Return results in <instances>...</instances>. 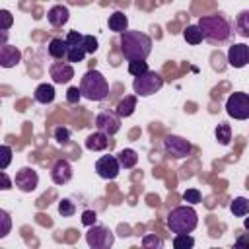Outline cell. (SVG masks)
<instances>
[{
	"mask_svg": "<svg viewBox=\"0 0 249 249\" xmlns=\"http://www.w3.org/2000/svg\"><path fill=\"white\" fill-rule=\"evenodd\" d=\"M121 53L126 60H146L152 53V39L138 29H126L121 33Z\"/></svg>",
	"mask_w": 249,
	"mask_h": 249,
	"instance_id": "1",
	"label": "cell"
},
{
	"mask_svg": "<svg viewBox=\"0 0 249 249\" xmlns=\"http://www.w3.org/2000/svg\"><path fill=\"white\" fill-rule=\"evenodd\" d=\"M202 31V37L210 43H226L231 35V23L224 14H210L202 16L196 23Z\"/></svg>",
	"mask_w": 249,
	"mask_h": 249,
	"instance_id": "2",
	"label": "cell"
},
{
	"mask_svg": "<svg viewBox=\"0 0 249 249\" xmlns=\"http://www.w3.org/2000/svg\"><path fill=\"white\" fill-rule=\"evenodd\" d=\"M80 89L82 95L89 101H103L109 95V82L107 78L97 72V70H89L84 74L82 82H80Z\"/></svg>",
	"mask_w": 249,
	"mask_h": 249,
	"instance_id": "3",
	"label": "cell"
},
{
	"mask_svg": "<svg viewBox=\"0 0 249 249\" xmlns=\"http://www.w3.org/2000/svg\"><path fill=\"white\" fill-rule=\"evenodd\" d=\"M198 224V214L193 206H177L167 214V228L171 233H191Z\"/></svg>",
	"mask_w": 249,
	"mask_h": 249,
	"instance_id": "4",
	"label": "cell"
},
{
	"mask_svg": "<svg viewBox=\"0 0 249 249\" xmlns=\"http://www.w3.org/2000/svg\"><path fill=\"white\" fill-rule=\"evenodd\" d=\"M161 86H163V78L154 70H148L142 76H136L134 82H132V89H134V93L138 97L154 95L156 91L161 89Z\"/></svg>",
	"mask_w": 249,
	"mask_h": 249,
	"instance_id": "5",
	"label": "cell"
},
{
	"mask_svg": "<svg viewBox=\"0 0 249 249\" xmlns=\"http://www.w3.org/2000/svg\"><path fill=\"white\" fill-rule=\"evenodd\" d=\"M226 113L237 121L249 119V93L245 91H233L226 99Z\"/></svg>",
	"mask_w": 249,
	"mask_h": 249,
	"instance_id": "6",
	"label": "cell"
},
{
	"mask_svg": "<svg viewBox=\"0 0 249 249\" xmlns=\"http://www.w3.org/2000/svg\"><path fill=\"white\" fill-rule=\"evenodd\" d=\"M86 241L91 249H107V247L113 245L115 237H113L111 230H107L105 226L93 224V226H89V230L86 233Z\"/></svg>",
	"mask_w": 249,
	"mask_h": 249,
	"instance_id": "7",
	"label": "cell"
},
{
	"mask_svg": "<svg viewBox=\"0 0 249 249\" xmlns=\"http://www.w3.org/2000/svg\"><path fill=\"white\" fill-rule=\"evenodd\" d=\"M163 148H165L167 156L177 158V160L187 158V156L191 154V144H189V140H185V138H181V136H177V134H169V136H165V140H163Z\"/></svg>",
	"mask_w": 249,
	"mask_h": 249,
	"instance_id": "8",
	"label": "cell"
},
{
	"mask_svg": "<svg viewBox=\"0 0 249 249\" xmlns=\"http://www.w3.org/2000/svg\"><path fill=\"white\" fill-rule=\"evenodd\" d=\"M95 126H97V130L113 136L121 130V117L117 115V111H101L95 117Z\"/></svg>",
	"mask_w": 249,
	"mask_h": 249,
	"instance_id": "9",
	"label": "cell"
},
{
	"mask_svg": "<svg viewBox=\"0 0 249 249\" xmlns=\"http://www.w3.org/2000/svg\"><path fill=\"white\" fill-rule=\"evenodd\" d=\"M14 183H16V187H18L19 191H23V193H33V191L37 189V185H39V175H37V171H35L33 167H21V169L16 173Z\"/></svg>",
	"mask_w": 249,
	"mask_h": 249,
	"instance_id": "10",
	"label": "cell"
},
{
	"mask_svg": "<svg viewBox=\"0 0 249 249\" xmlns=\"http://www.w3.org/2000/svg\"><path fill=\"white\" fill-rule=\"evenodd\" d=\"M95 171L101 179H115L121 171V163L117 156H101L95 161Z\"/></svg>",
	"mask_w": 249,
	"mask_h": 249,
	"instance_id": "11",
	"label": "cell"
},
{
	"mask_svg": "<svg viewBox=\"0 0 249 249\" xmlns=\"http://www.w3.org/2000/svg\"><path fill=\"white\" fill-rule=\"evenodd\" d=\"M228 62L233 68H243L249 64V47L243 43H235L228 49Z\"/></svg>",
	"mask_w": 249,
	"mask_h": 249,
	"instance_id": "12",
	"label": "cell"
},
{
	"mask_svg": "<svg viewBox=\"0 0 249 249\" xmlns=\"http://www.w3.org/2000/svg\"><path fill=\"white\" fill-rule=\"evenodd\" d=\"M49 74L54 84H68L74 78V66L72 62H54L51 64Z\"/></svg>",
	"mask_w": 249,
	"mask_h": 249,
	"instance_id": "13",
	"label": "cell"
},
{
	"mask_svg": "<svg viewBox=\"0 0 249 249\" xmlns=\"http://www.w3.org/2000/svg\"><path fill=\"white\" fill-rule=\"evenodd\" d=\"M72 175H74V171H72L70 161H66V160H56L54 161V165L51 169V179H53L54 185H66L72 179Z\"/></svg>",
	"mask_w": 249,
	"mask_h": 249,
	"instance_id": "14",
	"label": "cell"
},
{
	"mask_svg": "<svg viewBox=\"0 0 249 249\" xmlns=\"http://www.w3.org/2000/svg\"><path fill=\"white\" fill-rule=\"evenodd\" d=\"M21 60V51L14 45H2L0 49V64L2 68H14Z\"/></svg>",
	"mask_w": 249,
	"mask_h": 249,
	"instance_id": "15",
	"label": "cell"
},
{
	"mask_svg": "<svg viewBox=\"0 0 249 249\" xmlns=\"http://www.w3.org/2000/svg\"><path fill=\"white\" fill-rule=\"evenodd\" d=\"M68 18H70V12H68V8L62 6V4H56V6H53V8L47 12V19H49V23H51L53 27H62V25L68 21Z\"/></svg>",
	"mask_w": 249,
	"mask_h": 249,
	"instance_id": "16",
	"label": "cell"
},
{
	"mask_svg": "<svg viewBox=\"0 0 249 249\" xmlns=\"http://www.w3.org/2000/svg\"><path fill=\"white\" fill-rule=\"evenodd\" d=\"M107 146H109V134H105L101 130H97V132H93L86 138V148L91 150V152H101Z\"/></svg>",
	"mask_w": 249,
	"mask_h": 249,
	"instance_id": "17",
	"label": "cell"
},
{
	"mask_svg": "<svg viewBox=\"0 0 249 249\" xmlns=\"http://www.w3.org/2000/svg\"><path fill=\"white\" fill-rule=\"evenodd\" d=\"M68 49H70V47H68L66 39H60V37L51 39V41H49V47H47L49 54H51L53 58H56V60L66 58V56H68Z\"/></svg>",
	"mask_w": 249,
	"mask_h": 249,
	"instance_id": "18",
	"label": "cell"
},
{
	"mask_svg": "<svg viewBox=\"0 0 249 249\" xmlns=\"http://www.w3.org/2000/svg\"><path fill=\"white\" fill-rule=\"evenodd\" d=\"M35 101L41 103V105H49L54 101V86L51 84H39L35 88V93H33Z\"/></svg>",
	"mask_w": 249,
	"mask_h": 249,
	"instance_id": "19",
	"label": "cell"
},
{
	"mask_svg": "<svg viewBox=\"0 0 249 249\" xmlns=\"http://www.w3.org/2000/svg\"><path fill=\"white\" fill-rule=\"evenodd\" d=\"M136 99H138V95H124V97L117 103V107H115L117 115H119L121 119L130 117V115L134 113V109H136Z\"/></svg>",
	"mask_w": 249,
	"mask_h": 249,
	"instance_id": "20",
	"label": "cell"
},
{
	"mask_svg": "<svg viewBox=\"0 0 249 249\" xmlns=\"http://www.w3.org/2000/svg\"><path fill=\"white\" fill-rule=\"evenodd\" d=\"M107 25H109L111 31H115V33H123V31H126V27H128V18L124 16V12L117 10V12H113V14L109 16Z\"/></svg>",
	"mask_w": 249,
	"mask_h": 249,
	"instance_id": "21",
	"label": "cell"
},
{
	"mask_svg": "<svg viewBox=\"0 0 249 249\" xmlns=\"http://www.w3.org/2000/svg\"><path fill=\"white\" fill-rule=\"evenodd\" d=\"M117 158H119L121 167H124V169H130V167H134V165L138 163V154H136L132 148H124V150H121V152L117 154Z\"/></svg>",
	"mask_w": 249,
	"mask_h": 249,
	"instance_id": "22",
	"label": "cell"
},
{
	"mask_svg": "<svg viewBox=\"0 0 249 249\" xmlns=\"http://www.w3.org/2000/svg\"><path fill=\"white\" fill-rule=\"evenodd\" d=\"M230 210H231L233 216H239V218L249 216V198H245V196L233 198L231 204H230Z\"/></svg>",
	"mask_w": 249,
	"mask_h": 249,
	"instance_id": "23",
	"label": "cell"
},
{
	"mask_svg": "<svg viewBox=\"0 0 249 249\" xmlns=\"http://www.w3.org/2000/svg\"><path fill=\"white\" fill-rule=\"evenodd\" d=\"M183 37H185V41H187L189 45H198V43H202V39H204L198 25H187L185 31H183Z\"/></svg>",
	"mask_w": 249,
	"mask_h": 249,
	"instance_id": "24",
	"label": "cell"
},
{
	"mask_svg": "<svg viewBox=\"0 0 249 249\" xmlns=\"http://www.w3.org/2000/svg\"><path fill=\"white\" fill-rule=\"evenodd\" d=\"M235 29L241 37H249V10H243L235 18Z\"/></svg>",
	"mask_w": 249,
	"mask_h": 249,
	"instance_id": "25",
	"label": "cell"
},
{
	"mask_svg": "<svg viewBox=\"0 0 249 249\" xmlns=\"http://www.w3.org/2000/svg\"><path fill=\"white\" fill-rule=\"evenodd\" d=\"M214 134H216V140H218L222 146H228L230 140H231V126H230L228 123H220V124L216 126Z\"/></svg>",
	"mask_w": 249,
	"mask_h": 249,
	"instance_id": "26",
	"label": "cell"
},
{
	"mask_svg": "<svg viewBox=\"0 0 249 249\" xmlns=\"http://www.w3.org/2000/svg\"><path fill=\"white\" fill-rule=\"evenodd\" d=\"M150 68H148V62H144V60H128V74L130 76H142L144 72H148Z\"/></svg>",
	"mask_w": 249,
	"mask_h": 249,
	"instance_id": "27",
	"label": "cell"
},
{
	"mask_svg": "<svg viewBox=\"0 0 249 249\" xmlns=\"http://www.w3.org/2000/svg\"><path fill=\"white\" fill-rule=\"evenodd\" d=\"M142 247H146V249H161L163 247V239L158 237L156 233H148V235L142 237Z\"/></svg>",
	"mask_w": 249,
	"mask_h": 249,
	"instance_id": "28",
	"label": "cell"
},
{
	"mask_svg": "<svg viewBox=\"0 0 249 249\" xmlns=\"http://www.w3.org/2000/svg\"><path fill=\"white\" fill-rule=\"evenodd\" d=\"M193 245H195V239L189 233H177L175 239H173V247L175 249H189Z\"/></svg>",
	"mask_w": 249,
	"mask_h": 249,
	"instance_id": "29",
	"label": "cell"
},
{
	"mask_svg": "<svg viewBox=\"0 0 249 249\" xmlns=\"http://www.w3.org/2000/svg\"><path fill=\"white\" fill-rule=\"evenodd\" d=\"M58 214L64 216V218L74 216V214H76V204H74L70 198H62V200L58 202Z\"/></svg>",
	"mask_w": 249,
	"mask_h": 249,
	"instance_id": "30",
	"label": "cell"
},
{
	"mask_svg": "<svg viewBox=\"0 0 249 249\" xmlns=\"http://www.w3.org/2000/svg\"><path fill=\"white\" fill-rule=\"evenodd\" d=\"M88 53H86V49L84 47H70L68 49V62H82L84 60V56H86Z\"/></svg>",
	"mask_w": 249,
	"mask_h": 249,
	"instance_id": "31",
	"label": "cell"
},
{
	"mask_svg": "<svg viewBox=\"0 0 249 249\" xmlns=\"http://www.w3.org/2000/svg\"><path fill=\"white\" fill-rule=\"evenodd\" d=\"M53 136H54V140L58 142V144H68V140H70V130L66 128V126H56L54 130H53Z\"/></svg>",
	"mask_w": 249,
	"mask_h": 249,
	"instance_id": "32",
	"label": "cell"
},
{
	"mask_svg": "<svg viewBox=\"0 0 249 249\" xmlns=\"http://www.w3.org/2000/svg\"><path fill=\"white\" fill-rule=\"evenodd\" d=\"M200 198H202V195H200L198 189H187L183 193V200L189 202V204H196V202H200Z\"/></svg>",
	"mask_w": 249,
	"mask_h": 249,
	"instance_id": "33",
	"label": "cell"
},
{
	"mask_svg": "<svg viewBox=\"0 0 249 249\" xmlns=\"http://www.w3.org/2000/svg\"><path fill=\"white\" fill-rule=\"evenodd\" d=\"M66 43L68 47H84V35H80L78 31H68Z\"/></svg>",
	"mask_w": 249,
	"mask_h": 249,
	"instance_id": "34",
	"label": "cell"
},
{
	"mask_svg": "<svg viewBox=\"0 0 249 249\" xmlns=\"http://www.w3.org/2000/svg\"><path fill=\"white\" fill-rule=\"evenodd\" d=\"M0 220H2V230H0V237H6L10 233V228H12V220H10V214L6 210H0Z\"/></svg>",
	"mask_w": 249,
	"mask_h": 249,
	"instance_id": "35",
	"label": "cell"
},
{
	"mask_svg": "<svg viewBox=\"0 0 249 249\" xmlns=\"http://www.w3.org/2000/svg\"><path fill=\"white\" fill-rule=\"evenodd\" d=\"M97 37H93V35H84V49H86V53L88 54H93L95 51H97Z\"/></svg>",
	"mask_w": 249,
	"mask_h": 249,
	"instance_id": "36",
	"label": "cell"
},
{
	"mask_svg": "<svg viewBox=\"0 0 249 249\" xmlns=\"http://www.w3.org/2000/svg\"><path fill=\"white\" fill-rule=\"evenodd\" d=\"M80 97H82V89H80L78 86L68 88V91H66V101H68L70 105H76V103L80 101Z\"/></svg>",
	"mask_w": 249,
	"mask_h": 249,
	"instance_id": "37",
	"label": "cell"
},
{
	"mask_svg": "<svg viewBox=\"0 0 249 249\" xmlns=\"http://www.w3.org/2000/svg\"><path fill=\"white\" fill-rule=\"evenodd\" d=\"M0 19H2V23H0L2 31H8L12 27V23H14V18H12V14L8 10H0Z\"/></svg>",
	"mask_w": 249,
	"mask_h": 249,
	"instance_id": "38",
	"label": "cell"
},
{
	"mask_svg": "<svg viewBox=\"0 0 249 249\" xmlns=\"http://www.w3.org/2000/svg\"><path fill=\"white\" fill-rule=\"evenodd\" d=\"M0 154H2V161H0V169H6V167L10 165V161H12V148L4 144V146L0 148Z\"/></svg>",
	"mask_w": 249,
	"mask_h": 249,
	"instance_id": "39",
	"label": "cell"
},
{
	"mask_svg": "<svg viewBox=\"0 0 249 249\" xmlns=\"http://www.w3.org/2000/svg\"><path fill=\"white\" fill-rule=\"evenodd\" d=\"M95 222H97V214H95L93 210H84V212H82V224H84V226L89 228V226H93Z\"/></svg>",
	"mask_w": 249,
	"mask_h": 249,
	"instance_id": "40",
	"label": "cell"
},
{
	"mask_svg": "<svg viewBox=\"0 0 249 249\" xmlns=\"http://www.w3.org/2000/svg\"><path fill=\"white\" fill-rule=\"evenodd\" d=\"M0 177H2V189H4V191H8V189H12V181H10V177H8V173H6V169H2V173H0Z\"/></svg>",
	"mask_w": 249,
	"mask_h": 249,
	"instance_id": "41",
	"label": "cell"
},
{
	"mask_svg": "<svg viewBox=\"0 0 249 249\" xmlns=\"http://www.w3.org/2000/svg\"><path fill=\"white\" fill-rule=\"evenodd\" d=\"M245 228L249 230V218H245Z\"/></svg>",
	"mask_w": 249,
	"mask_h": 249,
	"instance_id": "42",
	"label": "cell"
}]
</instances>
